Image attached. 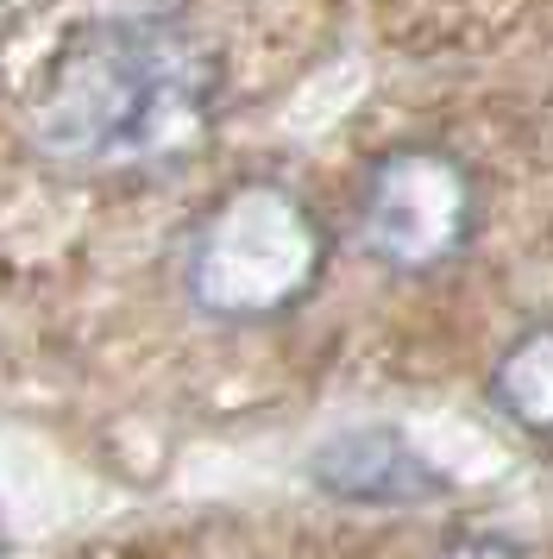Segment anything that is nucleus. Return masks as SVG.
<instances>
[{"mask_svg":"<svg viewBox=\"0 0 553 559\" xmlns=\"http://www.w3.org/2000/svg\"><path fill=\"white\" fill-rule=\"evenodd\" d=\"M226 57L183 7L101 13L57 45L32 95V139L57 170L145 177L208 145Z\"/></svg>","mask_w":553,"mask_h":559,"instance_id":"nucleus-1","label":"nucleus"},{"mask_svg":"<svg viewBox=\"0 0 553 559\" xmlns=\"http://www.w3.org/2000/svg\"><path fill=\"white\" fill-rule=\"evenodd\" d=\"M333 264V233L283 177H246L183 239V296L226 328L296 314Z\"/></svg>","mask_w":553,"mask_h":559,"instance_id":"nucleus-2","label":"nucleus"},{"mask_svg":"<svg viewBox=\"0 0 553 559\" xmlns=\"http://www.w3.org/2000/svg\"><path fill=\"white\" fill-rule=\"evenodd\" d=\"M358 252L390 277H434L478 239V177L447 145H390L365 164L352 202Z\"/></svg>","mask_w":553,"mask_h":559,"instance_id":"nucleus-3","label":"nucleus"},{"mask_svg":"<svg viewBox=\"0 0 553 559\" xmlns=\"http://www.w3.org/2000/svg\"><path fill=\"white\" fill-rule=\"evenodd\" d=\"M308 484L352 509H409V503H434V497L452 490L447 472L390 421L327 433L321 447L308 453Z\"/></svg>","mask_w":553,"mask_h":559,"instance_id":"nucleus-4","label":"nucleus"},{"mask_svg":"<svg viewBox=\"0 0 553 559\" xmlns=\"http://www.w3.org/2000/svg\"><path fill=\"white\" fill-rule=\"evenodd\" d=\"M484 403L497 408L503 428L553 440V321H522L503 340L484 378Z\"/></svg>","mask_w":553,"mask_h":559,"instance_id":"nucleus-5","label":"nucleus"},{"mask_svg":"<svg viewBox=\"0 0 553 559\" xmlns=\"http://www.w3.org/2000/svg\"><path fill=\"white\" fill-rule=\"evenodd\" d=\"M434 559H528V554H522V540L503 528H459L434 547Z\"/></svg>","mask_w":553,"mask_h":559,"instance_id":"nucleus-6","label":"nucleus"}]
</instances>
